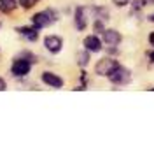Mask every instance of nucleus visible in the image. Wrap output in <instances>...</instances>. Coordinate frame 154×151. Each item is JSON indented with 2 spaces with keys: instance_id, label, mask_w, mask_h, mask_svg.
<instances>
[{
  "instance_id": "obj_7",
  "label": "nucleus",
  "mask_w": 154,
  "mask_h": 151,
  "mask_svg": "<svg viewBox=\"0 0 154 151\" xmlns=\"http://www.w3.org/2000/svg\"><path fill=\"white\" fill-rule=\"evenodd\" d=\"M42 81H44L46 85L53 86V88H61V86H63V79L58 77L56 74H53V72H44V74H42Z\"/></svg>"
},
{
  "instance_id": "obj_8",
  "label": "nucleus",
  "mask_w": 154,
  "mask_h": 151,
  "mask_svg": "<svg viewBox=\"0 0 154 151\" xmlns=\"http://www.w3.org/2000/svg\"><path fill=\"white\" fill-rule=\"evenodd\" d=\"M103 40L109 46H117L121 42V34L117 30H103Z\"/></svg>"
},
{
  "instance_id": "obj_16",
  "label": "nucleus",
  "mask_w": 154,
  "mask_h": 151,
  "mask_svg": "<svg viewBox=\"0 0 154 151\" xmlns=\"http://www.w3.org/2000/svg\"><path fill=\"white\" fill-rule=\"evenodd\" d=\"M149 42H151V46H154V32L149 35Z\"/></svg>"
},
{
  "instance_id": "obj_1",
  "label": "nucleus",
  "mask_w": 154,
  "mask_h": 151,
  "mask_svg": "<svg viewBox=\"0 0 154 151\" xmlns=\"http://www.w3.org/2000/svg\"><path fill=\"white\" fill-rule=\"evenodd\" d=\"M32 19H33L35 28H44V27H49L51 23H54V21L58 19V16H56L54 11L46 9V11H42V12H37Z\"/></svg>"
},
{
  "instance_id": "obj_6",
  "label": "nucleus",
  "mask_w": 154,
  "mask_h": 151,
  "mask_svg": "<svg viewBox=\"0 0 154 151\" xmlns=\"http://www.w3.org/2000/svg\"><path fill=\"white\" fill-rule=\"evenodd\" d=\"M84 47H86L88 51H91V53H98L102 49V42H100V39L96 37V35H88L84 39Z\"/></svg>"
},
{
  "instance_id": "obj_4",
  "label": "nucleus",
  "mask_w": 154,
  "mask_h": 151,
  "mask_svg": "<svg viewBox=\"0 0 154 151\" xmlns=\"http://www.w3.org/2000/svg\"><path fill=\"white\" fill-rule=\"evenodd\" d=\"M44 46L51 53H60L61 51V46H63V40H61V37H58V35H48V37L44 39Z\"/></svg>"
},
{
  "instance_id": "obj_3",
  "label": "nucleus",
  "mask_w": 154,
  "mask_h": 151,
  "mask_svg": "<svg viewBox=\"0 0 154 151\" xmlns=\"http://www.w3.org/2000/svg\"><path fill=\"white\" fill-rule=\"evenodd\" d=\"M130 70L128 69H125V67H121V65H117L114 69V72L112 74H109V79L114 83V85H126L128 81H130Z\"/></svg>"
},
{
  "instance_id": "obj_2",
  "label": "nucleus",
  "mask_w": 154,
  "mask_h": 151,
  "mask_svg": "<svg viewBox=\"0 0 154 151\" xmlns=\"http://www.w3.org/2000/svg\"><path fill=\"white\" fill-rule=\"evenodd\" d=\"M119 65L116 60H112V58H103V60H100L98 63H96L95 70L98 76H107L109 77V74H112L114 72V69Z\"/></svg>"
},
{
  "instance_id": "obj_19",
  "label": "nucleus",
  "mask_w": 154,
  "mask_h": 151,
  "mask_svg": "<svg viewBox=\"0 0 154 151\" xmlns=\"http://www.w3.org/2000/svg\"><path fill=\"white\" fill-rule=\"evenodd\" d=\"M145 4H154V0H145Z\"/></svg>"
},
{
  "instance_id": "obj_10",
  "label": "nucleus",
  "mask_w": 154,
  "mask_h": 151,
  "mask_svg": "<svg viewBox=\"0 0 154 151\" xmlns=\"http://www.w3.org/2000/svg\"><path fill=\"white\" fill-rule=\"evenodd\" d=\"M38 28H28V27H25V28H18V32L23 35V37H26L28 40H37L38 37Z\"/></svg>"
},
{
  "instance_id": "obj_11",
  "label": "nucleus",
  "mask_w": 154,
  "mask_h": 151,
  "mask_svg": "<svg viewBox=\"0 0 154 151\" xmlns=\"http://www.w3.org/2000/svg\"><path fill=\"white\" fill-rule=\"evenodd\" d=\"M14 7H16L14 0H0V11L11 12V11H14Z\"/></svg>"
},
{
  "instance_id": "obj_12",
  "label": "nucleus",
  "mask_w": 154,
  "mask_h": 151,
  "mask_svg": "<svg viewBox=\"0 0 154 151\" xmlns=\"http://www.w3.org/2000/svg\"><path fill=\"white\" fill-rule=\"evenodd\" d=\"M77 63H79L81 67H86L88 63H89V55H88L86 51H82V53L77 55Z\"/></svg>"
},
{
  "instance_id": "obj_18",
  "label": "nucleus",
  "mask_w": 154,
  "mask_h": 151,
  "mask_svg": "<svg viewBox=\"0 0 154 151\" xmlns=\"http://www.w3.org/2000/svg\"><path fill=\"white\" fill-rule=\"evenodd\" d=\"M149 19H151V21L154 23V14H151V16H149Z\"/></svg>"
},
{
  "instance_id": "obj_13",
  "label": "nucleus",
  "mask_w": 154,
  "mask_h": 151,
  "mask_svg": "<svg viewBox=\"0 0 154 151\" xmlns=\"http://www.w3.org/2000/svg\"><path fill=\"white\" fill-rule=\"evenodd\" d=\"M19 4H21V7L30 9V7H33V5L37 4V0H19Z\"/></svg>"
},
{
  "instance_id": "obj_15",
  "label": "nucleus",
  "mask_w": 154,
  "mask_h": 151,
  "mask_svg": "<svg viewBox=\"0 0 154 151\" xmlns=\"http://www.w3.org/2000/svg\"><path fill=\"white\" fill-rule=\"evenodd\" d=\"M5 88H7V85H5V81H4V79L0 77V92H4Z\"/></svg>"
},
{
  "instance_id": "obj_5",
  "label": "nucleus",
  "mask_w": 154,
  "mask_h": 151,
  "mask_svg": "<svg viewBox=\"0 0 154 151\" xmlns=\"http://www.w3.org/2000/svg\"><path fill=\"white\" fill-rule=\"evenodd\" d=\"M12 74L18 76V77H23V76H26L30 72V62L28 60H16L14 63H12Z\"/></svg>"
},
{
  "instance_id": "obj_17",
  "label": "nucleus",
  "mask_w": 154,
  "mask_h": 151,
  "mask_svg": "<svg viewBox=\"0 0 154 151\" xmlns=\"http://www.w3.org/2000/svg\"><path fill=\"white\" fill-rule=\"evenodd\" d=\"M149 58H151V60L154 62V51H151V53H149Z\"/></svg>"
},
{
  "instance_id": "obj_9",
  "label": "nucleus",
  "mask_w": 154,
  "mask_h": 151,
  "mask_svg": "<svg viewBox=\"0 0 154 151\" xmlns=\"http://www.w3.org/2000/svg\"><path fill=\"white\" fill-rule=\"evenodd\" d=\"M86 25H88L86 9H84V7H77L75 9V27H77V30H84Z\"/></svg>"
},
{
  "instance_id": "obj_14",
  "label": "nucleus",
  "mask_w": 154,
  "mask_h": 151,
  "mask_svg": "<svg viewBox=\"0 0 154 151\" xmlns=\"http://www.w3.org/2000/svg\"><path fill=\"white\" fill-rule=\"evenodd\" d=\"M103 23H102V21H100V19H96L95 21V32H98V34H100V32H103Z\"/></svg>"
}]
</instances>
